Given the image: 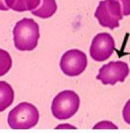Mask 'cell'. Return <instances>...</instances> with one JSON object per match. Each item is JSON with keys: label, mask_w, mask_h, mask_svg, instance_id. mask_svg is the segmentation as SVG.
<instances>
[{"label": "cell", "mask_w": 130, "mask_h": 133, "mask_svg": "<svg viewBox=\"0 0 130 133\" xmlns=\"http://www.w3.org/2000/svg\"><path fill=\"white\" fill-rule=\"evenodd\" d=\"M121 5L117 0H104L99 2L95 16L102 26L113 30L119 26L123 19Z\"/></svg>", "instance_id": "cell-4"}, {"label": "cell", "mask_w": 130, "mask_h": 133, "mask_svg": "<svg viewBox=\"0 0 130 133\" xmlns=\"http://www.w3.org/2000/svg\"><path fill=\"white\" fill-rule=\"evenodd\" d=\"M123 117L124 121L130 125V99L125 104L123 110Z\"/></svg>", "instance_id": "cell-12"}, {"label": "cell", "mask_w": 130, "mask_h": 133, "mask_svg": "<svg viewBox=\"0 0 130 133\" xmlns=\"http://www.w3.org/2000/svg\"><path fill=\"white\" fill-rule=\"evenodd\" d=\"M114 46V40L111 35L105 32L98 33L92 40L90 55L95 61L104 62L113 54Z\"/></svg>", "instance_id": "cell-7"}, {"label": "cell", "mask_w": 130, "mask_h": 133, "mask_svg": "<svg viewBox=\"0 0 130 133\" xmlns=\"http://www.w3.org/2000/svg\"><path fill=\"white\" fill-rule=\"evenodd\" d=\"M0 111L3 112L13 103L14 100V91L11 85L4 81H1L0 82Z\"/></svg>", "instance_id": "cell-10"}, {"label": "cell", "mask_w": 130, "mask_h": 133, "mask_svg": "<svg viewBox=\"0 0 130 133\" xmlns=\"http://www.w3.org/2000/svg\"><path fill=\"white\" fill-rule=\"evenodd\" d=\"M39 118L37 108L29 102H23L9 112L8 123L13 129H30L37 124Z\"/></svg>", "instance_id": "cell-2"}, {"label": "cell", "mask_w": 130, "mask_h": 133, "mask_svg": "<svg viewBox=\"0 0 130 133\" xmlns=\"http://www.w3.org/2000/svg\"><path fill=\"white\" fill-rule=\"evenodd\" d=\"M15 47L20 51H31L38 45L40 27L33 18H25L16 23L13 31Z\"/></svg>", "instance_id": "cell-1"}, {"label": "cell", "mask_w": 130, "mask_h": 133, "mask_svg": "<svg viewBox=\"0 0 130 133\" xmlns=\"http://www.w3.org/2000/svg\"><path fill=\"white\" fill-rule=\"evenodd\" d=\"M40 3L41 0H4L1 10H8L10 8L18 12L33 11Z\"/></svg>", "instance_id": "cell-8"}, {"label": "cell", "mask_w": 130, "mask_h": 133, "mask_svg": "<svg viewBox=\"0 0 130 133\" xmlns=\"http://www.w3.org/2000/svg\"><path fill=\"white\" fill-rule=\"evenodd\" d=\"M129 73L128 63L125 62H110L99 70L96 79L104 85H114L118 82H123Z\"/></svg>", "instance_id": "cell-6"}, {"label": "cell", "mask_w": 130, "mask_h": 133, "mask_svg": "<svg viewBox=\"0 0 130 133\" xmlns=\"http://www.w3.org/2000/svg\"><path fill=\"white\" fill-rule=\"evenodd\" d=\"M80 99L73 90H63L56 96L53 100L51 112L55 118L66 120L73 117L78 111Z\"/></svg>", "instance_id": "cell-3"}, {"label": "cell", "mask_w": 130, "mask_h": 133, "mask_svg": "<svg viewBox=\"0 0 130 133\" xmlns=\"http://www.w3.org/2000/svg\"><path fill=\"white\" fill-rule=\"evenodd\" d=\"M86 54L78 49L68 50L62 56L60 66L62 72L69 77L78 76L82 74L87 66Z\"/></svg>", "instance_id": "cell-5"}, {"label": "cell", "mask_w": 130, "mask_h": 133, "mask_svg": "<svg viewBox=\"0 0 130 133\" xmlns=\"http://www.w3.org/2000/svg\"><path fill=\"white\" fill-rule=\"evenodd\" d=\"M120 3L122 6V12L123 16L130 15V0H117Z\"/></svg>", "instance_id": "cell-11"}, {"label": "cell", "mask_w": 130, "mask_h": 133, "mask_svg": "<svg viewBox=\"0 0 130 133\" xmlns=\"http://www.w3.org/2000/svg\"><path fill=\"white\" fill-rule=\"evenodd\" d=\"M57 10V4L55 0H41V3L36 10L31 11L33 15L46 19L51 17Z\"/></svg>", "instance_id": "cell-9"}, {"label": "cell", "mask_w": 130, "mask_h": 133, "mask_svg": "<svg viewBox=\"0 0 130 133\" xmlns=\"http://www.w3.org/2000/svg\"><path fill=\"white\" fill-rule=\"evenodd\" d=\"M4 2V0H1V7L3 5Z\"/></svg>", "instance_id": "cell-13"}]
</instances>
